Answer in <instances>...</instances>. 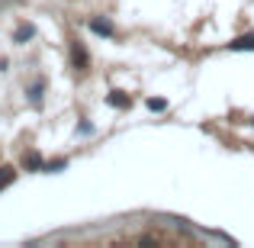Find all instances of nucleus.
<instances>
[{
	"label": "nucleus",
	"instance_id": "20e7f679",
	"mask_svg": "<svg viewBox=\"0 0 254 248\" xmlns=\"http://www.w3.org/2000/svg\"><path fill=\"white\" fill-rule=\"evenodd\" d=\"M42 90H45V81L39 78V81L29 87V103H32V106H39V103H42Z\"/></svg>",
	"mask_w": 254,
	"mask_h": 248
},
{
	"label": "nucleus",
	"instance_id": "7ed1b4c3",
	"mask_svg": "<svg viewBox=\"0 0 254 248\" xmlns=\"http://www.w3.org/2000/svg\"><path fill=\"white\" fill-rule=\"evenodd\" d=\"M229 45H232V52H254V36H242Z\"/></svg>",
	"mask_w": 254,
	"mask_h": 248
},
{
	"label": "nucleus",
	"instance_id": "f03ea898",
	"mask_svg": "<svg viewBox=\"0 0 254 248\" xmlns=\"http://www.w3.org/2000/svg\"><path fill=\"white\" fill-rule=\"evenodd\" d=\"M71 58H74V65H77L81 71H87V52H84V45H81V42L71 45Z\"/></svg>",
	"mask_w": 254,
	"mask_h": 248
},
{
	"label": "nucleus",
	"instance_id": "6e6552de",
	"mask_svg": "<svg viewBox=\"0 0 254 248\" xmlns=\"http://www.w3.org/2000/svg\"><path fill=\"white\" fill-rule=\"evenodd\" d=\"M110 103H113V106H126V103H129V100H126V97H119V90H116V93H113V97H110Z\"/></svg>",
	"mask_w": 254,
	"mask_h": 248
},
{
	"label": "nucleus",
	"instance_id": "f257e3e1",
	"mask_svg": "<svg viewBox=\"0 0 254 248\" xmlns=\"http://www.w3.org/2000/svg\"><path fill=\"white\" fill-rule=\"evenodd\" d=\"M90 29L97 32V36H113V32H116L110 19H100V16H93V19H90Z\"/></svg>",
	"mask_w": 254,
	"mask_h": 248
},
{
	"label": "nucleus",
	"instance_id": "0eeeda50",
	"mask_svg": "<svg viewBox=\"0 0 254 248\" xmlns=\"http://www.w3.org/2000/svg\"><path fill=\"white\" fill-rule=\"evenodd\" d=\"M32 32H36V29H32V26H29V23H26V26H19V29H16V42H19V45H23V42H26V39H32Z\"/></svg>",
	"mask_w": 254,
	"mask_h": 248
},
{
	"label": "nucleus",
	"instance_id": "423d86ee",
	"mask_svg": "<svg viewBox=\"0 0 254 248\" xmlns=\"http://www.w3.org/2000/svg\"><path fill=\"white\" fill-rule=\"evenodd\" d=\"M13 177H16V171H13V167H0V190L13 184Z\"/></svg>",
	"mask_w": 254,
	"mask_h": 248
},
{
	"label": "nucleus",
	"instance_id": "39448f33",
	"mask_svg": "<svg viewBox=\"0 0 254 248\" xmlns=\"http://www.w3.org/2000/svg\"><path fill=\"white\" fill-rule=\"evenodd\" d=\"M23 165L29 167V171H39V167H42V158H39L36 152H29V155H23Z\"/></svg>",
	"mask_w": 254,
	"mask_h": 248
}]
</instances>
